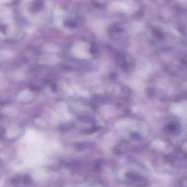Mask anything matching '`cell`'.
Here are the masks:
<instances>
[{
    "label": "cell",
    "instance_id": "6da1fadb",
    "mask_svg": "<svg viewBox=\"0 0 187 187\" xmlns=\"http://www.w3.org/2000/svg\"><path fill=\"white\" fill-rule=\"evenodd\" d=\"M132 137L134 138L135 139H140V135L137 133H134L133 135H132Z\"/></svg>",
    "mask_w": 187,
    "mask_h": 187
}]
</instances>
